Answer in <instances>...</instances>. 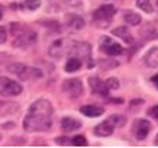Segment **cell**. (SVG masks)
Here are the masks:
<instances>
[{
    "label": "cell",
    "mask_w": 158,
    "mask_h": 148,
    "mask_svg": "<svg viewBox=\"0 0 158 148\" xmlns=\"http://www.w3.org/2000/svg\"><path fill=\"white\" fill-rule=\"evenodd\" d=\"M52 105L47 99H38L29 108L23 119L26 132H47L52 126Z\"/></svg>",
    "instance_id": "6da1fadb"
},
{
    "label": "cell",
    "mask_w": 158,
    "mask_h": 148,
    "mask_svg": "<svg viewBox=\"0 0 158 148\" xmlns=\"http://www.w3.org/2000/svg\"><path fill=\"white\" fill-rule=\"evenodd\" d=\"M10 34L13 36V47L28 48L36 42V34L31 28L22 23H13L10 26Z\"/></svg>",
    "instance_id": "7a4b0ae2"
},
{
    "label": "cell",
    "mask_w": 158,
    "mask_h": 148,
    "mask_svg": "<svg viewBox=\"0 0 158 148\" xmlns=\"http://www.w3.org/2000/svg\"><path fill=\"white\" fill-rule=\"evenodd\" d=\"M7 71L12 73V74H15L16 77H19L20 80H29V78H32V77L42 76L36 68L28 67V66H25V64H22V62H13V64H9V66H7Z\"/></svg>",
    "instance_id": "3957f363"
},
{
    "label": "cell",
    "mask_w": 158,
    "mask_h": 148,
    "mask_svg": "<svg viewBox=\"0 0 158 148\" xmlns=\"http://www.w3.org/2000/svg\"><path fill=\"white\" fill-rule=\"evenodd\" d=\"M115 13H116L115 6L103 5L94 12L93 19H94L97 26H100V28H107V26H109V22L112 20V18L115 16Z\"/></svg>",
    "instance_id": "277c9868"
},
{
    "label": "cell",
    "mask_w": 158,
    "mask_h": 148,
    "mask_svg": "<svg viewBox=\"0 0 158 148\" xmlns=\"http://www.w3.org/2000/svg\"><path fill=\"white\" fill-rule=\"evenodd\" d=\"M62 93L70 99H78L83 95V83L80 78H67L62 83Z\"/></svg>",
    "instance_id": "5b68a950"
},
{
    "label": "cell",
    "mask_w": 158,
    "mask_h": 148,
    "mask_svg": "<svg viewBox=\"0 0 158 148\" xmlns=\"http://www.w3.org/2000/svg\"><path fill=\"white\" fill-rule=\"evenodd\" d=\"M22 93V86L18 81L10 80L7 77H0V95L5 97H15Z\"/></svg>",
    "instance_id": "8992f818"
},
{
    "label": "cell",
    "mask_w": 158,
    "mask_h": 148,
    "mask_svg": "<svg viewBox=\"0 0 158 148\" xmlns=\"http://www.w3.org/2000/svg\"><path fill=\"white\" fill-rule=\"evenodd\" d=\"M73 45H74V41H71V39H68V38L57 39V41L49 47V55L54 58H61L62 55L70 54Z\"/></svg>",
    "instance_id": "52a82bcc"
},
{
    "label": "cell",
    "mask_w": 158,
    "mask_h": 148,
    "mask_svg": "<svg viewBox=\"0 0 158 148\" xmlns=\"http://www.w3.org/2000/svg\"><path fill=\"white\" fill-rule=\"evenodd\" d=\"M102 49H103V53L107 54L109 57H115V55H120V54L123 53V48L120 47L119 44L113 42L110 38L107 36H102Z\"/></svg>",
    "instance_id": "ba28073f"
},
{
    "label": "cell",
    "mask_w": 158,
    "mask_h": 148,
    "mask_svg": "<svg viewBox=\"0 0 158 148\" xmlns=\"http://www.w3.org/2000/svg\"><path fill=\"white\" fill-rule=\"evenodd\" d=\"M151 131V122L148 119H138L134 122L132 132L135 134L136 139H144Z\"/></svg>",
    "instance_id": "9c48e42d"
},
{
    "label": "cell",
    "mask_w": 158,
    "mask_h": 148,
    "mask_svg": "<svg viewBox=\"0 0 158 148\" xmlns=\"http://www.w3.org/2000/svg\"><path fill=\"white\" fill-rule=\"evenodd\" d=\"M113 131H115V125L107 119V121H103L102 124H99L94 128V134L99 135V137H110L113 134Z\"/></svg>",
    "instance_id": "30bf717a"
},
{
    "label": "cell",
    "mask_w": 158,
    "mask_h": 148,
    "mask_svg": "<svg viewBox=\"0 0 158 148\" xmlns=\"http://www.w3.org/2000/svg\"><path fill=\"white\" fill-rule=\"evenodd\" d=\"M90 86L91 89L94 90V93L100 96H107L109 95V87L106 84V81H102L100 78H97V77H91L90 78Z\"/></svg>",
    "instance_id": "8fae6325"
},
{
    "label": "cell",
    "mask_w": 158,
    "mask_h": 148,
    "mask_svg": "<svg viewBox=\"0 0 158 148\" xmlns=\"http://www.w3.org/2000/svg\"><path fill=\"white\" fill-rule=\"evenodd\" d=\"M81 128V122L74 118H62L61 119V129L64 132H74L76 129Z\"/></svg>",
    "instance_id": "7c38bea8"
},
{
    "label": "cell",
    "mask_w": 158,
    "mask_h": 148,
    "mask_svg": "<svg viewBox=\"0 0 158 148\" xmlns=\"http://www.w3.org/2000/svg\"><path fill=\"white\" fill-rule=\"evenodd\" d=\"M83 115H86L89 118H97V116H102L105 113V109L103 108H99V106H93V105H87V106H83L80 109Z\"/></svg>",
    "instance_id": "4fadbf2b"
},
{
    "label": "cell",
    "mask_w": 158,
    "mask_h": 148,
    "mask_svg": "<svg viewBox=\"0 0 158 148\" xmlns=\"http://www.w3.org/2000/svg\"><path fill=\"white\" fill-rule=\"evenodd\" d=\"M145 62L148 64L149 67L158 68V47L157 48H151L147 55H145Z\"/></svg>",
    "instance_id": "5bb4252c"
},
{
    "label": "cell",
    "mask_w": 158,
    "mask_h": 148,
    "mask_svg": "<svg viewBox=\"0 0 158 148\" xmlns=\"http://www.w3.org/2000/svg\"><path fill=\"white\" fill-rule=\"evenodd\" d=\"M81 64H83V60L78 57H70L68 61L65 62V71L67 73H74L77 70L81 68Z\"/></svg>",
    "instance_id": "9a60e30c"
},
{
    "label": "cell",
    "mask_w": 158,
    "mask_h": 148,
    "mask_svg": "<svg viewBox=\"0 0 158 148\" xmlns=\"http://www.w3.org/2000/svg\"><path fill=\"white\" fill-rule=\"evenodd\" d=\"M67 25L71 29H81L84 26V19L77 16V15H68L67 16Z\"/></svg>",
    "instance_id": "2e32d148"
},
{
    "label": "cell",
    "mask_w": 158,
    "mask_h": 148,
    "mask_svg": "<svg viewBox=\"0 0 158 148\" xmlns=\"http://www.w3.org/2000/svg\"><path fill=\"white\" fill-rule=\"evenodd\" d=\"M112 34L115 35V36H118V38H122L125 42H128V44L132 42V35H131L129 29L125 28V26H119V28L113 29V32H112Z\"/></svg>",
    "instance_id": "e0dca14e"
},
{
    "label": "cell",
    "mask_w": 158,
    "mask_h": 148,
    "mask_svg": "<svg viewBox=\"0 0 158 148\" xmlns=\"http://www.w3.org/2000/svg\"><path fill=\"white\" fill-rule=\"evenodd\" d=\"M123 19L125 22L128 25H134V26H136V25L141 23V16H139L138 13H134V12H128V13L123 16Z\"/></svg>",
    "instance_id": "ac0fdd59"
},
{
    "label": "cell",
    "mask_w": 158,
    "mask_h": 148,
    "mask_svg": "<svg viewBox=\"0 0 158 148\" xmlns=\"http://www.w3.org/2000/svg\"><path fill=\"white\" fill-rule=\"evenodd\" d=\"M109 121L112 122V124L115 125V126H123L125 124H126V118H125L123 115H112L109 118Z\"/></svg>",
    "instance_id": "d6986e66"
},
{
    "label": "cell",
    "mask_w": 158,
    "mask_h": 148,
    "mask_svg": "<svg viewBox=\"0 0 158 148\" xmlns=\"http://www.w3.org/2000/svg\"><path fill=\"white\" fill-rule=\"evenodd\" d=\"M136 5H138L139 9L145 10L147 13H152L154 12L152 5H151V2H149V0H136Z\"/></svg>",
    "instance_id": "ffe728a7"
},
{
    "label": "cell",
    "mask_w": 158,
    "mask_h": 148,
    "mask_svg": "<svg viewBox=\"0 0 158 148\" xmlns=\"http://www.w3.org/2000/svg\"><path fill=\"white\" fill-rule=\"evenodd\" d=\"M71 144L76 145V147H86L87 145V139L83 137V135H76L71 138Z\"/></svg>",
    "instance_id": "44dd1931"
},
{
    "label": "cell",
    "mask_w": 158,
    "mask_h": 148,
    "mask_svg": "<svg viewBox=\"0 0 158 148\" xmlns=\"http://www.w3.org/2000/svg\"><path fill=\"white\" fill-rule=\"evenodd\" d=\"M22 6L26 7V9H29V10H35L41 6V2H39V0H25V3Z\"/></svg>",
    "instance_id": "7402d4cb"
},
{
    "label": "cell",
    "mask_w": 158,
    "mask_h": 148,
    "mask_svg": "<svg viewBox=\"0 0 158 148\" xmlns=\"http://www.w3.org/2000/svg\"><path fill=\"white\" fill-rule=\"evenodd\" d=\"M106 84L109 87V90H115V89L119 87V81H118V78H115V77H110V78L106 80Z\"/></svg>",
    "instance_id": "603a6c76"
},
{
    "label": "cell",
    "mask_w": 158,
    "mask_h": 148,
    "mask_svg": "<svg viewBox=\"0 0 158 148\" xmlns=\"http://www.w3.org/2000/svg\"><path fill=\"white\" fill-rule=\"evenodd\" d=\"M6 39H7V31L5 26H0V44L6 42Z\"/></svg>",
    "instance_id": "cb8c5ba5"
},
{
    "label": "cell",
    "mask_w": 158,
    "mask_h": 148,
    "mask_svg": "<svg viewBox=\"0 0 158 148\" xmlns=\"http://www.w3.org/2000/svg\"><path fill=\"white\" fill-rule=\"evenodd\" d=\"M67 5L73 6V7H78V6H81L84 3V0H64Z\"/></svg>",
    "instance_id": "d4e9b609"
},
{
    "label": "cell",
    "mask_w": 158,
    "mask_h": 148,
    "mask_svg": "<svg viewBox=\"0 0 158 148\" xmlns=\"http://www.w3.org/2000/svg\"><path fill=\"white\" fill-rule=\"evenodd\" d=\"M57 142L60 144V145H68V144H71V141H68L67 137H58Z\"/></svg>",
    "instance_id": "484cf974"
},
{
    "label": "cell",
    "mask_w": 158,
    "mask_h": 148,
    "mask_svg": "<svg viewBox=\"0 0 158 148\" xmlns=\"http://www.w3.org/2000/svg\"><path fill=\"white\" fill-rule=\"evenodd\" d=\"M149 115H151L152 118H155V119L158 121V105H157V106H154V108H151V109H149Z\"/></svg>",
    "instance_id": "4316f807"
},
{
    "label": "cell",
    "mask_w": 158,
    "mask_h": 148,
    "mask_svg": "<svg viewBox=\"0 0 158 148\" xmlns=\"http://www.w3.org/2000/svg\"><path fill=\"white\" fill-rule=\"evenodd\" d=\"M102 64H103V67H105V70H106V68H110V67H116V66H118V62H116V61H110V60H109V61H103V62H102Z\"/></svg>",
    "instance_id": "83f0119b"
},
{
    "label": "cell",
    "mask_w": 158,
    "mask_h": 148,
    "mask_svg": "<svg viewBox=\"0 0 158 148\" xmlns=\"http://www.w3.org/2000/svg\"><path fill=\"white\" fill-rule=\"evenodd\" d=\"M7 57L9 55H6V54H0V62H5L7 60Z\"/></svg>",
    "instance_id": "f1b7e54d"
},
{
    "label": "cell",
    "mask_w": 158,
    "mask_h": 148,
    "mask_svg": "<svg viewBox=\"0 0 158 148\" xmlns=\"http://www.w3.org/2000/svg\"><path fill=\"white\" fill-rule=\"evenodd\" d=\"M151 80H152V83H154V84H155V86L158 87V74H157V76H154L152 78H151Z\"/></svg>",
    "instance_id": "f546056e"
},
{
    "label": "cell",
    "mask_w": 158,
    "mask_h": 148,
    "mask_svg": "<svg viewBox=\"0 0 158 148\" xmlns=\"http://www.w3.org/2000/svg\"><path fill=\"white\" fill-rule=\"evenodd\" d=\"M3 12H5V6H3V5H0V19L3 18Z\"/></svg>",
    "instance_id": "4dcf8cb0"
},
{
    "label": "cell",
    "mask_w": 158,
    "mask_h": 148,
    "mask_svg": "<svg viewBox=\"0 0 158 148\" xmlns=\"http://www.w3.org/2000/svg\"><path fill=\"white\" fill-rule=\"evenodd\" d=\"M155 145H158V134H157V137H155Z\"/></svg>",
    "instance_id": "1f68e13d"
}]
</instances>
